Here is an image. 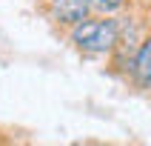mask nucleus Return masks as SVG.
<instances>
[{"instance_id": "4", "label": "nucleus", "mask_w": 151, "mask_h": 146, "mask_svg": "<svg viewBox=\"0 0 151 146\" xmlns=\"http://www.w3.org/2000/svg\"><path fill=\"white\" fill-rule=\"evenodd\" d=\"M97 9H103V12H114V9L123 6V0H91Z\"/></svg>"}, {"instance_id": "3", "label": "nucleus", "mask_w": 151, "mask_h": 146, "mask_svg": "<svg viewBox=\"0 0 151 146\" xmlns=\"http://www.w3.org/2000/svg\"><path fill=\"white\" fill-rule=\"evenodd\" d=\"M134 75L143 86H151V40L143 43V49L137 54V63H134Z\"/></svg>"}, {"instance_id": "1", "label": "nucleus", "mask_w": 151, "mask_h": 146, "mask_svg": "<svg viewBox=\"0 0 151 146\" xmlns=\"http://www.w3.org/2000/svg\"><path fill=\"white\" fill-rule=\"evenodd\" d=\"M74 43L86 52H109L117 43V23L114 20H94L80 23L74 29Z\"/></svg>"}, {"instance_id": "2", "label": "nucleus", "mask_w": 151, "mask_h": 146, "mask_svg": "<svg viewBox=\"0 0 151 146\" xmlns=\"http://www.w3.org/2000/svg\"><path fill=\"white\" fill-rule=\"evenodd\" d=\"M91 0H51V12L63 23H80L88 15Z\"/></svg>"}]
</instances>
